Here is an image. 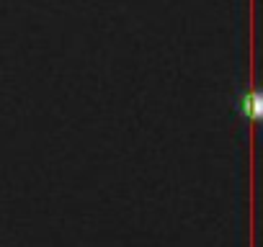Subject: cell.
<instances>
[{
	"label": "cell",
	"mask_w": 263,
	"mask_h": 247,
	"mask_svg": "<svg viewBox=\"0 0 263 247\" xmlns=\"http://www.w3.org/2000/svg\"><path fill=\"white\" fill-rule=\"evenodd\" d=\"M263 100H260V93L258 90H248V93H242L240 95V100H237V108H240V113L245 116V118H250V121H255L258 116H260V106Z\"/></svg>",
	"instance_id": "6da1fadb"
}]
</instances>
